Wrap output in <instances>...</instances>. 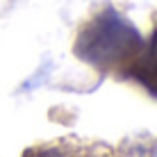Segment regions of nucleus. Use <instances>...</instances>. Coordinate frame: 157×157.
<instances>
[{"label": "nucleus", "instance_id": "2", "mask_svg": "<svg viewBox=\"0 0 157 157\" xmlns=\"http://www.w3.org/2000/svg\"><path fill=\"white\" fill-rule=\"evenodd\" d=\"M134 75H137L148 89H153L157 94V30H155L153 39H150V46H148V50H146V55L141 57Z\"/></svg>", "mask_w": 157, "mask_h": 157}, {"label": "nucleus", "instance_id": "1", "mask_svg": "<svg viewBox=\"0 0 157 157\" xmlns=\"http://www.w3.org/2000/svg\"><path fill=\"white\" fill-rule=\"evenodd\" d=\"M141 50V36L118 12L105 9L80 32L75 52L84 62L112 68L134 59Z\"/></svg>", "mask_w": 157, "mask_h": 157}, {"label": "nucleus", "instance_id": "4", "mask_svg": "<svg viewBox=\"0 0 157 157\" xmlns=\"http://www.w3.org/2000/svg\"><path fill=\"white\" fill-rule=\"evenodd\" d=\"M150 157H157V144H155V148L150 150Z\"/></svg>", "mask_w": 157, "mask_h": 157}, {"label": "nucleus", "instance_id": "3", "mask_svg": "<svg viewBox=\"0 0 157 157\" xmlns=\"http://www.w3.org/2000/svg\"><path fill=\"white\" fill-rule=\"evenodd\" d=\"M39 157H64V155L57 153V150H46V153H41Z\"/></svg>", "mask_w": 157, "mask_h": 157}]
</instances>
